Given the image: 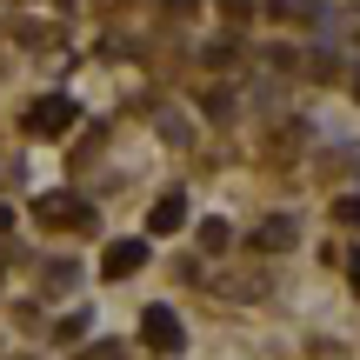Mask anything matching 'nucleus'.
Segmentation results:
<instances>
[{"mask_svg":"<svg viewBox=\"0 0 360 360\" xmlns=\"http://www.w3.org/2000/svg\"><path fill=\"white\" fill-rule=\"evenodd\" d=\"M74 120H80V107L67 101V94H47V101H34V107H27V134H40V141H60Z\"/></svg>","mask_w":360,"mask_h":360,"instance_id":"1","label":"nucleus"},{"mask_svg":"<svg viewBox=\"0 0 360 360\" xmlns=\"http://www.w3.org/2000/svg\"><path fill=\"white\" fill-rule=\"evenodd\" d=\"M34 214L47 220V227H87V220H94V207H87V200H74V193H47Z\"/></svg>","mask_w":360,"mask_h":360,"instance_id":"2","label":"nucleus"},{"mask_svg":"<svg viewBox=\"0 0 360 360\" xmlns=\"http://www.w3.org/2000/svg\"><path fill=\"white\" fill-rule=\"evenodd\" d=\"M141 334L154 340L160 354H174V347H180V314H174V307H147V314H141Z\"/></svg>","mask_w":360,"mask_h":360,"instance_id":"3","label":"nucleus"},{"mask_svg":"<svg viewBox=\"0 0 360 360\" xmlns=\"http://www.w3.org/2000/svg\"><path fill=\"white\" fill-rule=\"evenodd\" d=\"M134 267H147V240H114V247H107V260H101L107 281H127Z\"/></svg>","mask_w":360,"mask_h":360,"instance_id":"4","label":"nucleus"},{"mask_svg":"<svg viewBox=\"0 0 360 360\" xmlns=\"http://www.w3.org/2000/svg\"><path fill=\"white\" fill-rule=\"evenodd\" d=\"M180 220H187V200H180V193H160L154 214H147V227H154V233H174Z\"/></svg>","mask_w":360,"mask_h":360,"instance_id":"5","label":"nucleus"},{"mask_svg":"<svg viewBox=\"0 0 360 360\" xmlns=\"http://www.w3.org/2000/svg\"><path fill=\"white\" fill-rule=\"evenodd\" d=\"M334 220H340V227H360V193H340V200H334Z\"/></svg>","mask_w":360,"mask_h":360,"instance_id":"6","label":"nucleus"},{"mask_svg":"<svg viewBox=\"0 0 360 360\" xmlns=\"http://www.w3.org/2000/svg\"><path fill=\"white\" fill-rule=\"evenodd\" d=\"M200 247H207V254H220V247H227V220H207V227H200Z\"/></svg>","mask_w":360,"mask_h":360,"instance_id":"7","label":"nucleus"},{"mask_svg":"<svg viewBox=\"0 0 360 360\" xmlns=\"http://www.w3.org/2000/svg\"><path fill=\"white\" fill-rule=\"evenodd\" d=\"M294 240V227H287V220H267V227H260V247H287Z\"/></svg>","mask_w":360,"mask_h":360,"instance_id":"8","label":"nucleus"},{"mask_svg":"<svg viewBox=\"0 0 360 360\" xmlns=\"http://www.w3.org/2000/svg\"><path fill=\"white\" fill-rule=\"evenodd\" d=\"M193 7H200V0H167V13H193Z\"/></svg>","mask_w":360,"mask_h":360,"instance_id":"9","label":"nucleus"},{"mask_svg":"<svg viewBox=\"0 0 360 360\" xmlns=\"http://www.w3.org/2000/svg\"><path fill=\"white\" fill-rule=\"evenodd\" d=\"M7 227H13V214H7V207H0V233H7Z\"/></svg>","mask_w":360,"mask_h":360,"instance_id":"10","label":"nucleus"},{"mask_svg":"<svg viewBox=\"0 0 360 360\" xmlns=\"http://www.w3.org/2000/svg\"><path fill=\"white\" fill-rule=\"evenodd\" d=\"M354 94H360V74H354Z\"/></svg>","mask_w":360,"mask_h":360,"instance_id":"11","label":"nucleus"}]
</instances>
